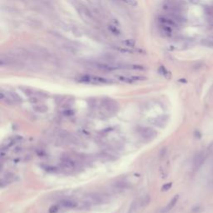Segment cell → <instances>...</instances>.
<instances>
[{
  "mask_svg": "<svg viewBox=\"0 0 213 213\" xmlns=\"http://www.w3.org/2000/svg\"><path fill=\"white\" fill-rule=\"evenodd\" d=\"M20 139H21V137H18V136H16V137H10V138H8V139L7 140V142L2 145V150L4 151V149H7V148H10V147H12V146H13V145L15 143V142H17L18 141H19Z\"/></svg>",
  "mask_w": 213,
  "mask_h": 213,
  "instance_id": "ba28073f",
  "label": "cell"
},
{
  "mask_svg": "<svg viewBox=\"0 0 213 213\" xmlns=\"http://www.w3.org/2000/svg\"><path fill=\"white\" fill-rule=\"evenodd\" d=\"M59 211V205H54L49 208V213H57Z\"/></svg>",
  "mask_w": 213,
  "mask_h": 213,
  "instance_id": "d6986e66",
  "label": "cell"
},
{
  "mask_svg": "<svg viewBox=\"0 0 213 213\" xmlns=\"http://www.w3.org/2000/svg\"><path fill=\"white\" fill-rule=\"evenodd\" d=\"M158 72L161 75H162L163 77H165L166 78H170V77H171V73H170L169 72L167 71V70L163 66H161V67H159Z\"/></svg>",
  "mask_w": 213,
  "mask_h": 213,
  "instance_id": "5bb4252c",
  "label": "cell"
},
{
  "mask_svg": "<svg viewBox=\"0 0 213 213\" xmlns=\"http://www.w3.org/2000/svg\"><path fill=\"white\" fill-rule=\"evenodd\" d=\"M203 162V156L202 155H198L197 157L195 158V162H194V165L196 167H198L199 166H201V164Z\"/></svg>",
  "mask_w": 213,
  "mask_h": 213,
  "instance_id": "9a60e30c",
  "label": "cell"
},
{
  "mask_svg": "<svg viewBox=\"0 0 213 213\" xmlns=\"http://www.w3.org/2000/svg\"><path fill=\"white\" fill-rule=\"evenodd\" d=\"M118 79L124 82H128V83H132V82H139V81H144L147 80V77L142 76H119Z\"/></svg>",
  "mask_w": 213,
  "mask_h": 213,
  "instance_id": "8992f818",
  "label": "cell"
},
{
  "mask_svg": "<svg viewBox=\"0 0 213 213\" xmlns=\"http://www.w3.org/2000/svg\"><path fill=\"white\" fill-rule=\"evenodd\" d=\"M172 186V182H168V183H166L164 184L162 187V191H167L171 189V187Z\"/></svg>",
  "mask_w": 213,
  "mask_h": 213,
  "instance_id": "44dd1931",
  "label": "cell"
},
{
  "mask_svg": "<svg viewBox=\"0 0 213 213\" xmlns=\"http://www.w3.org/2000/svg\"><path fill=\"white\" fill-rule=\"evenodd\" d=\"M158 27L160 31H161V33L164 34L165 36H167V37L172 36L173 32H174V28L169 27V26H167V25H164V24H159V23Z\"/></svg>",
  "mask_w": 213,
  "mask_h": 213,
  "instance_id": "52a82bcc",
  "label": "cell"
},
{
  "mask_svg": "<svg viewBox=\"0 0 213 213\" xmlns=\"http://www.w3.org/2000/svg\"><path fill=\"white\" fill-rule=\"evenodd\" d=\"M178 199H179V196H178V195H176L175 197H173V198L170 201L169 203L166 206V207L164 208L162 212H167L171 211V210L176 206V202L178 201Z\"/></svg>",
  "mask_w": 213,
  "mask_h": 213,
  "instance_id": "8fae6325",
  "label": "cell"
},
{
  "mask_svg": "<svg viewBox=\"0 0 213 213\" xmlns=\"http://www.w3.org/2000/svg\"><path fill=\"white\" fill-rule=\"evenodd\" d=\"M77 81L83 83H91V84H111L113 81L109 78L103 77L96 76V75H82L79 77Z\"/></svg>",
  "mask_w": 213,
  "mask_h": 213,
  "instance_id": "6da1fadb",
  "label": "cell"
},
{
  "mask_svg": "<svg viewBox=\"0 0 213 213\" xmlns=\"http://www.w3.org/2000/svg\"><path fill=\"white\" fill-rule=\"evenodd\" d=\"M121 1H122L123 3H125L127 4H128V5H131V6H137V3L136 0H121Z\"/></svg>",
  "mask_w": 213,
  "mask_h": 213,
  "instance_id": "ffe728a7",
  "label": "cell"
},
{
  "mask_svg": "<svg viewBox=\"0 0 213 213\" xmlns=\"http://www.w3.org/2000/svg\"><path fill=\"white\" fill-rule=\"evenodd\" d=\"M118 109V106L117 103L109 98L103 99L101 103V112L104 116H111L115 114V112Z\"/></svg>",
  "mask_w": 213,
  "mask_h": 213,
  "instance_id": "7a4b0ae2",
  "label": "cell"
},
{
  "mask_svg": "<svg viewBox=\"0 0 213 213\" xmlns=\"http://www.w3.org/2000/svg\"><path fill=\"white\" fill-rule=\"evenodd\" d=\"M108 28H109L110 32L115 34V35H119L120 34V31H119V29L117 27L112 26V25H110V26H108Z\"/></svg>",
  "mask_w": 213,
  "mask_h": 213,
  "instance_id": "e0dca14e",
  "label": "cell"
},
{
  "mask_svg": "<svg viewBox=\"0 0 213 213\" xmlns=\"http://www.w3.org/2000/svg\"><path fill=\"white\" fill-rule=\"evenodd\" d=\"M157 22L159 24H164L167 26L172 27V28H177L178 27V22H176L173 18H172L168 15L167 16H160L157 18Z\"/></svg>",
  "mask_w": 213,
  "mask_h": 213,
  "instance_id": "277c9868",
  "label": "cell"
},
{
  "mask_svg": "<svg viewBox=\"0 0 213 213\" xmlns=\"http://www.w3.org/2000/svg\"><path fill=\"white\" fill-rule=\"evenodd\" d=\"M76 8L77 12L79 13V15L85 22H88V23L94 22V17H93V13L87 7H85L82 4H78L76 6Z\"/></svg>",
  "mask_w": 213,
  "mask_h": 213,
  "instance_id": "3957f363",
  "label": "cell"
},
{
  "mask_svg": "<svg viewBox=\"0 0 213 213\" xmlns=\"http://www.w3.org/2000/svg\"><path fill=\"white\" fill-rule=\"evenodd\" d=\"M202 44L206 46V47H208V48H212L213 47V40L212 39H203L202 41Z\"/></svg>",
  "mask_w": 213,
  "mask_h": 213,
  "instance_id": "2e32d148",
  "label": "cell"
},
{
  "mask_svg": "<svg viewBox=\"0 0 213 213\" xmlns=\"http://www.w3.org/2000/svg\"><path fill=\"white\" fill-rule=\"evenodd\" d=\"M122 44L125 47H127V48H135L136 41L133 40V39H127V40H124L122 42Z\"/></svg>",
  "mask_w": 213,
  "mask_h": 213,
  "instance_id": "4fadbf2b",
  "label": "cell"
},
{
  "mask_svg": "<svg viewBox=\"0 0 213 213\" xmlns=\"http://www.w3.org/2000/svg\"><path fill=\"white\" fill-rule=\"evenodd\" d=\"M152 122H153V124H154V125L162 127H163L166 124L167 119H166L165 117H156V118L153 119Z\"/></svg>",
  "mask_w": 213,
  "mask_h": 213,
  "instance_id": "7c38bea8",
  "label": "cell"
},
{
  "mask_svg": "<svg viewBox=\"0 0 213 213\" xmlns=\"http://www.w3.org/2000/svg\"><path fill=\"white\" fill-rule=\"evenodd\" d=\"M139 134L146 139H153L157 136V131L150 127H140L138 129Z\"/></svg>",
  "mask_w": 213,
  "mask_h": 213,
  "instance_id": "5b68a950",
  "label": "cell"
},
{
  "mask_svg": "<svg viewBox=\"0 0 213 213\" xmlns=\"http://www.w3.org/2000/svg\"><path fill=\"white\" fill-rule=\"evenodd\" d=\"M62 166H63V167L64 169L72 170L75 168L76 163H75V162H73V161L71 160V159L67 158L62 162Z\"/></svg>",
  "mask_w": 213,
  "mask_h": 213,
  "instance_id": "30bf717a",
  "label": "cell"
},
{
  "mask_svg": "<svg viewBox=\"0 0 213 213\" xmlns=\"http://www.w3.org/2000/svg\"><path fill=\"white\" fill-rule=\"evenodd\" d=\"M34 109L35 111H37V112H46V110H47V108L46 107H44L43 105H38V106H36V107H34Z\"/></svg>",
  "mask_w": 213,
  "mask_h": 213,
  "instance_id": "ac0fdd59",
  "label": "cell"
},
{
  "mask_svg": "<svg viewBox=\"0 0 213 213\" xmlns=\"http://www.w3.org/2000/svg\"><path fill=\"white\" fill-rule=\"evenodd\" d=\"M77 204L78 202H75V201H72V200H64V201H62L59 203V206L63 207L64 208H68V209H71V208H77Z\"/></svg>",
  "mask_w": 213,
  "mask_h": 213,
  "instance_id": "9c48e42d",
  "label": "cell"
}]
</instances>
